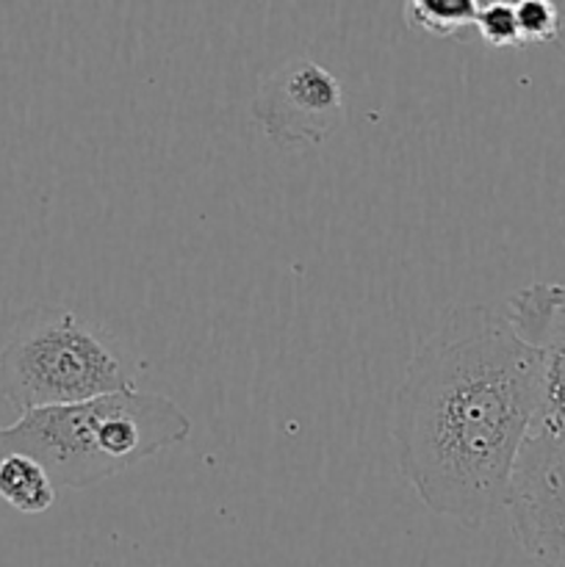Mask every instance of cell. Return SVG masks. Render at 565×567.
Here are the masks:
<instances>
[{
    "instance_id": "cell-3",
    "label": "cell",
    "mask_w": 565,
    "mask_h": 567,
    "mask_svg": "<svg viewBox=\"0 0 565 567\" xmlns=\"http://www.w3.org/2000/svg\"><path fill=\"white\" fill-rule=\"evenodd\" d=\"M133 388L114 338L61 305L25 310L0 347V399L31 413Z\"/></svg>"
},
{
    "instance_id": "cell-1",
    "label": "cell",
    "mask_w": 565,
    "mask_h": 567,
    "mask_svg": "<svg viewBox=\"0 0 565 567\" xmlns=\"http://www.w3.org/2000/svg\"><path fill=\"white\" fill-rule=\"evenodd\" d=\"M541 410V358L493 305L452 308L393 393L391 437L430 513L465 529L504 509Z\"/></svg>"
},
{
    "instance_id": "cell-5",
    "label": "cell",
    "mask_w": 565,
    "mask_h": 567,
    "mask_svg": "<svg viewBox=\"0 0 565 567\" xmlns=\"http://www.w3.org/2000/svg\"><path fill=\"white\" fill-rule=\"evenodd\" d=\"M504 509L532 563L565 567V437L532 432L515 460Z\"/></svg>"
},
{
    "instance_id": "cell-10",
    "label": "cell",
    "mask_w": 565,
    "mask_h": 567,
    "mask_svg": "<svg viewBox=\"0 0 565 567\" xmlns=\"http://www.w3.org/2000/svg\"><path fill=\"white\" fill-rule=\"evenodd\" d=\"M521 44L554 42L559 37V9L552 0H515Z\"/></svg>"
},
{
    "instance_id": "cell-7",
    "label": "cell",
    "mask_w": 565,
    "mask_h": 567,
    "mask_svg": "<svg viewBox=\"0 0 565 567\" xmlns=\"http://www.w3.org/2000/svg\"><path fill=\"white\" fill-rule=\"evenodd\" d=\"M55 482L25 454L0 457V498L22 515H42L55 504Z\"/></svg>"
},
{
    "instance_id": "cell-8",
    "label": "cell",
    "mask_w": 565,
    "mask_h": 567,
    "mask_svg": "<svg viewBox=\"0 0 565 567\" xmlns=\"http://www.w3.org/2000/svg\"><path fill=\"white\" fill-rule=\"evenodd\" d=\"M480 3L482 0H408L404 22L413 31L438 39L463 37L469 28H474Z\"/></svg>"
},
{
    "instance_id": "cell-4",
    "label": "cell",
    "mask_w": 565,
    "mask_h": 567,
    "mask_svg": "<svg viewBox=\"0 0 565 567\" xmlns=\"http://www.w3.org/2000/svg\"><path fill=\"white\" fill-rule=\"evenodd\" d=\"M253 116L277 147H319L347 120L341 81L314 59H288L258 86Z\"/></svg>"
},
{
    "instance_id": "cell-9",
    "label": "cell",
    "mask_w": 565,
    "mask_h": 567,
    "mask_svg": "<svg viewBox=\"0 0 565 567\" xmlns=\"http://www.w3.org/2000/svg\"><path fill=\"white\" fill-rule=\"evenodd\" d=\"M474 28L491 48H521L518 20H515V0H482L480 11H476Z\"/></svg>"
},
{
    "instance_id": "cell-2",
    "label": "cell",
    "mask_w": 565,
    "mask_h": 567,
    "mask_svg": "<svg viewBox=\"0 0 565 567\" xmlns=\"http://www.w3.org/2000/svg\"><path fill=\"white\" fill-rule=\"evenodd\" d=\"M192 435V419L164 393H109L83 404L22 413L0 426V457L37 460L55 487L89 491L100 482L181 446Z\"/></svg>"
},
{
    "instance_id": "cell-6",
    "label": "cell",
    "mask_w": 565,
    "mask_h": 567,
    "mask_svg": "<svg viewBox=\"0 0 565 567\" xmlns=\"http://www.w3.org/2000/svg\"><path fill=\"white\" fill-rule=\"evenodd\" d=\"M515 332L541 358V410L535 432L565 437V282H535L504 305Z\"/></svg>"
}]
</instances>
